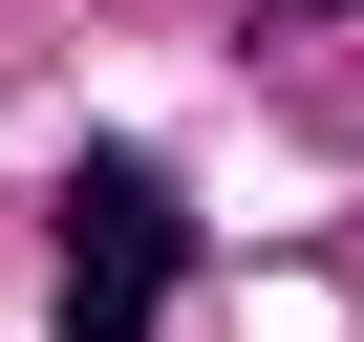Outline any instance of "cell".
<instances>
[{
  "label": "cell",
  "instance_id": "6da1fadb",
  "mask_svg": "<svg viewBox=\"0 0 364 342\" xmlns=\"http://www.w3.org/2000/svg\"><path fill=\"white\" fill-rule=\"evenodd\" d=\"M171 278H193V193H171L150 150H86L65 171V321L43 342H150Z\"/></svg>",
  "mask_w": 364,
  "mask_h": 342
},
{
  "label": "cell",
  "instance_id": "7a4b0ae2",
  "mask_svg": "<svg viewBox=\"0 0 364 342\" xmlns=\"http://www.w3.org/2000/svg\"><path fill=\"white\" fill-rule=\"evenodd\" d=\"M279 22H343V0H279Z\"/></svg>",
  "mask_w": 364,
  "mask_h": 342
}]
</instances>
